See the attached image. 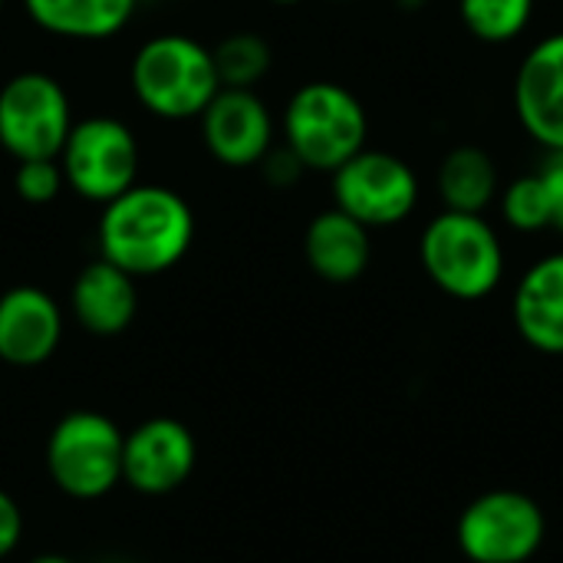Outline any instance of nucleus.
<instances>
[{
	"label": "nucleus",
	"instance_id": "nucleus-24",
	"mask_svg": "<svg viewBox=\"0 0 563 563\" xmlns=\"http://www.w3.org/2000/svg\"><path fill=\"white\" fill-rule=\"evenodd\" d=\"M23 511L10 492L0 488V561H7L23 541Z\"/></svg>",
	"mask_w": 563,
	"mask_h": 563
},
{
	"label": "nucleus",
	"instance_id": "nucleus-4",
	"mask_svg": "<svg viewBox=\"0 0 563 563\" xmlns=\"http://www.w3.org/2000/svg\"><path fill=\"white\" fill-rule=\"evenodd\" d=\"M280 129L284 145L300 158L307 172L333 175L366 148L369 119L356 92L333 79H313L287 99Z\"/></svg>",
	"mask_w": 563,
	"mask_h": 563
},
{
	"label": "nucleus",
	"instance_id": "nucleus-10",
	"mask_svg": "<svg viewBox=\"0 0 563 563\" xmlns=\"http://www.w3.org/2000/svg\"><path fill=\"white\" fill-rule=\"evenodd\" d=\"M198 465V442L181 419L155 416L125 432L122 482L145 498H165L188 485Z\"/></svg>",
	"mask_w": 563,
	"mask_h": 563
},
{
	"label": "nucleus",
	"instance_id": "nucleus-19",
	"mask_svg": "<svg viewBox=\"0 0 563 563\" xmlns=\"http://www.w3.org/2000/svg\"><path fill=\"white\" fill-rule=\"evenodd\" d=\"M211 56L224 89H257L274 63L271 43L257 33H231L211 49Z\"/></svg>",
	"mask_w": 563,
	"mask_h": 563
},
{
	"label": "nucleus",
	"instance_id": "nucleus-28",
	"mask_svg": "<svg viewBox=\"0 0 563 563\" xmlns=\"http://www.w3.org/2000/svg\"><path fill=\"white\" fill-rule=\"evenodd\" d=\"M333 3H346V0H333Z\"/></svg>",
	"mask_w": 563,
	"mask_h": 563
},
{
	"label": "nucleus",
	"instance_id": "nucleus-2",
	"mask_svg": "<svg viewBox=\"0 0 563 563\" xmlns=\"http://www.w3.org/2000/svg\"><path fill=\"white\" fill-rule=\"evenodd\" d=\"M419 264L426 277L452 300L475 303L505 280V244L485 214L439 211L419 234Z\"/></svg>",
	"mask_w": 563,
	"mask_h": 563
},
{
	"label": "nucleus",
	"instance_id": "nucleus-20",
	"mask_svg": "<svg viewBox=\"0 0 563 563\" xmlns=\"http://www.w3.org/2000/svg\"><path fill=\"white\" fill-rule=\"evenodd\" d=\"M459 16L475 40L498 46L518 40L528 30L534 0H459Z\"/></svg>",
	"mask_w": 563,
	"mask_h": 563
},
{
	"label": "nucleus",
	"instance_id": "nucleus-27",
	"mask_svg": "<svg viewBox=\"0 0 563 563\" xmlns=\"http://www.w3.org/2000/svg\"><path fill=\"white\" fill-rule=\"evenodd\" d=\"M271 3H277V7H297V3H303V0H271Z\"/></svg>",
	"mask_w": 563,
	"mask_h": 563
},
{
	"label": "nucleus",
	"instance_id": "nucleus-18",
	"mask_svg": "<svg viewBox=\"0 0 563 563\" xmlns=\"http://www.w3.org/2000/svg\"><path fill=\"white\" fill-rule=\"evenodd\" d=\"M501 195L495 158L482 145H455L439 165V198L449 211L485 214Z\"/></svg>",
	"mask_w": 563,
	"mask_h": 563
},
{
	"label": "nucleus",
	"instance_id": "nucleus-7",
	"mask_svg": "<svg viewBox=\"0 0 563 563\" xmlns=\"http://www.w3.org/2000/svg\"><path fill=\"white\" fill-rule=\"evenodd\" d=\"M548 538L544 508L515 488L478 495L459 518L455 541L472 563H528Z\"/></svg>",
	"mask_w": 563,
	"mask_h": 563
},
{
	"label": "nucleus",
	"instance_id": "nucleus-16",
	"mask_svg": "<svg viewBox=\"0 0 563 563\" xmlns=\"http://www.w3.org/2000/svg\"><path fill=\"white\" fill-rule=\"evenodd\" d=\"M307 267L327 284H353L366 274L373 257L369 228L340 208L320 211L303 231Z\"/></svg>",
	"mask_w": 563,
	"mask_h": 563
},
{
	"label": "nucleus",
	"instance_id": "nucleus-29",
	"mask_svg": "<svg viewBox=\"0 0 563 563\" xmlns=\"http://www.w3.org/2000/svg\"><path fill=\"white\" fill-rule=\"evenodd\" d=\"M0 10H3V0H0Z\"/></svg>",
	"mask_w": 563,
	"mask_h": 563
},
{
	"label": "nucleus",
	"instance_id": "nucleus-22",
	"mask_svg": "<svg viewBox=\"0 0 563 563\" xmlns=\"http://www.w3.org/2000/svg\"><path fill=\"white\" fill-rule=\"evenodd\" d=\"M66 188L63 181V168L56 158H30V162H16L13 172V191L20 201L26 205H49L59 198V191Z\"/></svg>",
	"mask_w": 563,
	"mask_h": 563
},
{
	"label": "nucleus",
	"instance_id": "nucleus-5",
	"mask_svg": "<svg viewBox=\"0 0 563 563\" xmlns=\"http://www.w3.org/2000/svg\"><path fill=\"white\" fill-rule=\"evenodd\" d=\"M122 442L125 432L106 412L73 409L46 435V475L59 495L99 501L122 482Z\"/></svg>",
	"mask_w": 563,
	"mask_h": 563
},
{
	"label": "nucleus",
	"instance_id": "nucleus-15",
	"mask_svg": "<svg viewBox=\"0 0 563 563\" xmlns=\"http://www.w3.org/2000/svg\"><path fill=\"white\" fill-rule=\"evenodd\" d=\"M69 313L92 336H119L139 313L135 277L109 261L86 264L69 287Z\"/></svg>",
	"mask_w": 563,
	"mask_h": 563
},
{
	"label": "nucleus",
	"instance_id": "nucleus-9",
	"mask_svg": "<svg viewBox=\"0 0 563 563\" xmlns=\"http://www.w3.org/2000/svg\"><path fill=\"white\" fill-rule=\"evenodd\" d=\"M416 168L383 148H363L333 172V208L366 228L402 224L419 205Z\"/></svg>",
	"mask_w": 563,
	"mask_h": 563
},
{
	"label": "nucleus",
	"instance_id": "nucleus-11",
	"mask_svg": "<svg viewBox=\"0 0 563 563\" xmlns=\"http://www.w3.org/2000/svg\"><path fill=\"white\" fill-rule=\"evenodd\" d=\"M205 148L228 168H254L274 148V115L254 89H224L198 115Z\"/></svg>",
	"mask_w": 563,
	"mask_h": 563
},
{
	"label": "nucleus",
	"instance_id": "nucleus-25",
	"mask_svg": "<svg viewBox=\"0 0 563 563\" xmlns=\"http://www.w3.org/2000/svg\"><path fill=\"white\" fill-rule=\"evenodd\" d=\"M261 168H264L267 181L277 185V188H290V185L307 172V168L300 165V158H297L287 145H284V148H271V152L264 155Z\"/></svg>",
	"mask_w": 563,
	"mask_h": 563
},
{
	"label": "nucleus",
	"instance_id": "nucleus-13",
	"mask_svg": "<svg viewBox=\"0 0 563 563\" xmlns=\"http://www.w3.org/2000/svg\"><path fill=\"white\" fill-rule=\"evenodd\" d=\"M63 307L43 287L20 284L0 294V363L33 369L56 356L63 343Z\"/></svg>",
	"mask_w": 563,
	"mask_h": 563
},
{
	"label": "nucleus",
	"instance_id": "nucleus-14",
	"mask_svg": "<svg viewBox=\"0 0 563 563\" xmlns=\"http://www.w3.org/2000/svg\"><path fill=\"white\" fill-rule=\"evenodd\" d=\"M511 320L531 350L563 356V251L538 257L521 274L511 297Z\"/></svg>",
	"mask_w": 563,
	"mask_h": 563
},
{
	"label": "nucleus",
	"instance_id": "nucleus-3",
	"mask_svg": "<svg viewBox=\"0 0 563 563\" xmlns=\"http://www.w3.org/2000/svg\"><path fill=\"white\" fill-rule=\"evenodd\" d=\"M129 79L139 106L168 122L198 119L221 92L211 49L185 33L145 40L132 56Z\"/></svg>",
	"mask_w": 563,
	"mask_h": 563
},
{
	"label": "nucleus",
	"instance_id": "nucleus-26",
	"mask_svg": "<svg viewBox=\"0 0 563 563\" xmlns=\"http://www.w3.org/2000/svg\"><path fill=\"white\" fill-rule=\"evenodd\" d=\"M30 563H76V561H69V558H63V554H40V558H33Z\"/></svg>",
	"mask_w": 563,
	"mask_h": 563
},
{
	"label": "nucleus",
	"instance_id": "nucleus-21",
	"mask_svg": "<svg viewBox=\"0 0 563 563\" xmlns=\"http://www.w3.org/2000/svg\"><path fill=\"white\" fill-rule=\"evenodd\" d=\"M501 205V218L511 231L518 234H538V231H551V201L544 191V181L538 172L518 175L515 181H508L498 195Z\"/></svg>",
	"mask_w": 563,
	"mask_h": 563
},
{
	"label": "nucleus",
	"instance_id": "nucleus-8",
	"mask_svg": "<svg viewBox=\"0 0 563 563\" xmlns=\"http://www.w3.org/2000/svg\"><path fill=\"white\" fill-rule=\"evenodd\" d=\"M73 122L69 96L49 73L26 69L0 86V148L10 158H56Z\"/></svg>",
	"mask_w": 563,
	"mask_h": 563
},
{
	"label": "nucleus",
	"instance_id": "nucleus-17",
	"mask_svg": "<svg viewBox=\"0 0 563 563\" xmlns=\"http://www.w3.org/2000/svg\"><path fill=\"white\" fill-rule=\"evenodd\" d=\"M139 0H23L30 20L59 40L99 43L129 26Z\"/></svg>",
	"mask_w": 563,
	"mask_h": 563
},
{
	"label": "nucleus",
	"instance_id": "nucleus-1",
	"mask_svg": "<svg viewBox=\"0 0 563 563\" xmlns=\"http://www.w3.org/2000/svg\"><path fill=\"white\" fill-rule=\"evenodd\" d=\"M99 257L125 274L155 277L172 271L195 241L191 205L165 185H132L109 205L96 228Z\"/></svg>",
	"mask_w": 563,
	"mask_h": 563
},
{
	"label": "nucleus",
	"instance_id": "nucleus-12",
	"mask_svg": "<svg viewBox=\"0 0 563 563\" xmlns=\"http://www.w3.org/2000/svg\"><path fill=\"white\" fill-rule=\"evenodd\" d=\"M511 96L525 135L544 152H563V30L525 53Z\"/></svg>",
	"mask_w": 563,
	"mask_h": 563
},
{
	"label": "nucleus",
	"instance_id": "nucleus-23",
	"mask_svg": "<svg viewBox=\"0 0 563 563\" xmlns=\"http://www.w3.org/2000/svg\"><path fill=\"white\" fill-rule=\"evenodd\" d=\"M538 175H541L548 201H551V231L563 234V152H544Z\"/></svg>",
	"mask_w": 563,
	"mask_h": 563
},
{
	"label": "nucleus",
	"instance_id": "nucleus-6",
	"mask_svg": "<svg viewBox=\"0 0 563 563\" xmlns=\"http://www.w3.org/2000/svg\"><path fill=\"white\" fill-rule=\"evenodd\" d=\"M56 162L66 188L92 205H109L139 181V142L132 129L112 115L73 122Z\"/></svg>",
	"mask_w": 563,
	"mask_h": 563
}]
</instances>
